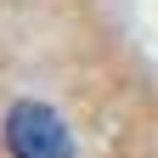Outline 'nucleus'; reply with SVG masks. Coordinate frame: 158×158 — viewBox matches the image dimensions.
<instances>
[{"instance_id": "nucleus-1", "label": "nucleus", "mask_w": 158, "mask_h": 158, "mask_svg": "<svg viewBox=\"0 0 158 158\" xmlns=\"http://www.w3.org/2000/svg\"><path fill=\"white\" fill-rule=\"evenodd\" d=\"M6 147L11 158H73V135L45 102H17L6 113Z\"/></svg>"}]
</instances>
